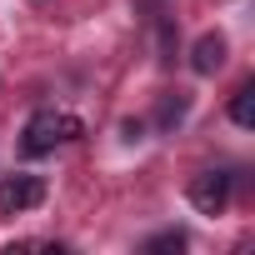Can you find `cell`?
I'll use <instances>...</instances> for the list:
<instances>
[{
  "label": "cell",
  "mask_w": 255,
  "mask_h": 255,
  "mask_svg": "<svg viewBox=\"0 0 255 255\" xmlns=\"http://www.w3.org/2000/svg\"><path fill=\"white\" fill-rule=\"evenodd\" d=\"M45 200V180L40 175H10L0 180V215H25Z\"/></svg>",
  "instance_id": "cell-2"
},
{
  "label": "cell",
  "mask_w": 255,
  "mask_h": 255,
  "mask_svg": "<svg viewBox=\"0 0 255 255\" xmlns=\"http://www.w3.org/2000/svg\"><path fill=\"white\" fill-rule=\"evenodd\" d=\"M225 200H230V175H225V170H200V175L190 180V205H195L200 215H220Z\"/></svg>",
  "instance_id": "cell-3"
},
{
  "label": "cell",
  "mask_w": 255,
  "mask_h": 255,
  "mask_svg": "<svg viewBox=\"0 0 255 255\" xmlns=\"http://www.w3.org/2000/svg\"><path fill=\"white\" fill-rule=\"evenodd\" d=\"M230 120L240 125V130L255 125V85H240V90L230 95Z\"/></svg>",
  "instance_id": "cell-6"
},
{
  "label": "cell",
  "mask_w": 255,
  "mask_h": 255,
  "mask_svg": "<svg viewBox=\"0 0 255 255\" xmlns=\"http://www.w3.org/2000/svg\"><path fill=\"white\" fill-rule=\"evenodd\" d=\"M185 110H190V95L170 90V95H160V105H155V125H160V130H175V125L185 120Z\"/></svg>",
  "instance_id": "cell-5"
},
{
  "label": "cell",
  "mask_w": 255,
  "mask_h": 255,
  "mask_svg": "<svg viewBox=\"0 0 255 255\" xmlns=\"http://www.w3.org/2000/svg\"><path fill=\"white\" fill-rule=\"evenodd\" d=\"M80 130H85V125H80L75 115H60V110H35V115L25 120V135H20V150L40 160V155H50V150H55L60 140H75Z\"/></svg>",
  "instance_id": "cell-1"
},
{
  "label": "cell",
  "mask_w": 255,
  "mask_h": 255,
  "mask_svg": "<svg viewBox=\"0 0 255 255\" xmlns=\"http://www.w3.org/2000/svg\"><path fill=\"white\" fill-rule=\"evenodd\" d=\"M145 250H150V255H160V250H185V235H180V230H165V235L145 240Z\"/></svg>",
  "instance_id": "cell-7"
},
{
  "label": "cell",
  "mask_w": 255,
  "mask_h": 255,
  "mask_svg": "<svg viewBox=\"0 0 255 255\" xmlns=\"http://www.w3.org/2000/svg\"><path fill=\"white\" fill-rule=\"evenodd\" d=\"M220 65H225V35L220 30H205L195 40V50H190V70L195 75H215Z\"/></svg>",
  "instance_id": "cell-4"
}]
</instances>
